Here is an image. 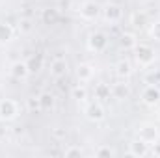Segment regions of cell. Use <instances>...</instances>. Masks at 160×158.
I'll list each match as a JSON object with an SVG mask.
<instances>
[{"label": "cell", "mask_w": 160, "mask_h": 158, "mask_svg": "<svg viewBox=\"0 0 160 158\" xmlns=\"http://www.w3.org/2000/svg\"><path fill=\"white\" fill-rule=\"evenodd\" d=\"M134 56H136V62L142 65V67H149L153 65L155 58H157V52L153 47L145 45V43H136L134 47Z\"/></svg>", "instance_id": "1"}, {"label": "cell", "mask_w": 160, "mask_h": 158, "mask_svg": "<svg viewBox=\"0 0 160 158\" xmlns=\"http://www.w3.org/2000/svg\"><path fill=\"white\" fill-rule=\"evenodd\" d=\"M138 138L142 140V141H145L149 147L153 145V143H157L160 141V130L158 126H155V125H142L140 128H138Z\"/></svg>", "instance_id": "2"}, {"label": "cell", "mask_w": 160, "mask_h": 158, "mask_svg": "<svg viewBox=\"0 0 160 158\" xmlns=\"http://www.w3.org/2000/svg\"><path fill=\"white\" fill-rule=\"evenodd\" d=\"M101 13H102V19L106 22H110V24H118V22H121V19H123L121 6L114 4V2H108L106 6H102L101 7Z\"/></svg>", "instance_id": "3"}, {"label": "cell", "mask_w": 160, "mask_h": 158, "mask_svg": "<svg viewBox=\"0 0 160 158\" xmlns=\"http://www.w3.org/2000/svg\"><path fill=\"white\" fill-rule=\"evenodd\" d=\"M108 47V36L104 32H91L88 36V48L91 52H102Z\"/></svg>", "instance_id": "4"}, {"label": "cell", "mask_w": 160, "mask_h": 158, "mask_svg": "<svg viewBox=\"0 0 160 158\" xmlns=\"http://www.w3.org/2000/svg\"><path fill=\"white\" fill-rule=\"evenodd\" d=\"M19 116V104L11 99H2L0 101V119L2 121H13Z\"/></svg>", "instance_id": "5"}, {"label": "cell", "mask_w": 160, "mask_h": 158, "mask_svg": "<svg viewBox=\"0 0 160 158\" xmlns=\"http://www.w3.org/2000/svg\"><path fill=\"white\" fill-rule=\"evenodd\" d=\"M101 15V6L95 0H86L80 6V17L84 21H95Z\"/></svg>", "instance_id": "6"}, {"label": "cell", "mask_w": 160, "mask_h": 158, "mask_svg": "<svg viewBox=\"0 0 160 158\" xmlns=\"http://www.w3.org/2000/svg\"><path fill=\"white\" fill-rule=\"evenodd\" d=\"M104 116H106V112H104V106L101 104V101H93V102H89L86 106V117L89 119V121L101 123L104 119Z\"/></svg>", "instance_id": "7"}, {"label": "cell", "mask_w": 160, "mask_h": 158, "mask_svg": "<svg viewBox=\"0 0 160 158\" xmlns=\"http://www.w3.org/2000/svg\"><path fill=\"white\" fill-rule=\"evenodd\" d=\"M142 101L147 106H155L160 102V89L157 87V84H147L142 91Z\"/></svg>", "instance_id": "8"}, {"label": "cell", "mask_w": 160, "mask_h": 158, "mask_svg": "<svg viewBox=\"0 0 160 158\" xmlns=\"http://www.w3.org/2000/svg\"><path fill=\"white\" fill-rule=\"evenodd\" d=\"M128 155L130 156H136V158H143L149 155V145L145 143V141H142L140 138H136V140H132L130 143H128Z\"/></svg>", "instance_id": "9"}, {"label": "cell", "mask_w": 160, "mask_h": 158, "mask_svg": "<svg viewBox=\"0 0 160 158\" xmlns=\"http://www.w3.org/2000/svg\"><path fill=\"white\" fill-rule=\"evenodd\" d=\"M67 69H69L67 62H65L63 58H56V60H52V63H50V77H52V78H63V77L67 75Z\"/></svg>", "instance_id": "10"}, {"label": "cell", "mask_w": 160, "mask_h": 158, "mask_svg": "<svg viewBox=\"0 0 160 158\" xmlns=\"http://www.w3.org/2000/svg\"><path fill=\"white\" fill-rule=\"evenodd\" d=\"M11 77L15 80H24L28 75H30V69H28V63L26 62H15L9 69Z\"/></svg>", "instance_id": "11"}, {"label": "cell", "mask_w": 160, "mask_h": 158, "mask_svg": "<svg viewBox=\"0 0 160 158\" xmlns=\"http://www.w3.org/2000/svg\"><path fill=\"white\" fill-rule=\"evenodd\" d=\"M58 19H60V11H58L56 7H45V9L41 11V21H43V24H56Z\"/></svg>", "instance_id": "12"}, {"label": "cell", "mask_w": 160, "mask_h": 158, "mask_svg": "<svg viewBox=\"0 0 160 158\" xmlns=\"http://www.w3.org/2000/svg\"><path fill=\"white\" fill-rule=\"evenodd\" d=\"M130 95V87H128V84H125V82H118V84H114L112 86V97L114 99H127Z\"/></svg>", "instance_id": "13"}, {"label": "cell", "mask_w": 160, "mask_h": 158, "mask_svg": "<svg viewBox=\"0 0 160 158\" xmlns=\"http://www.w3.org/2000/svg\"><path fill=\"white\" fill-rule=\"evenodd\" d=\"M110 97H112V87L108 84H97L95 86V101L104 102V101H110Z\"/></svg>", "instance_id": "14"}, {"label": "cell", "mask_w": 160, "mask_h": 158, "mask_svg": "<svg viewBox=\"0 0 160 158\" xmlns=\"http://www.w3.org/2000/svg\"><path fill=\"white\" fill-rule=\"evenodd\" d=\"M77 78L80 82H89V80L93 78V65H89V63H80L78 67H77Z\"/></svg>", "instance_id": "15"}, {"label": "cell", "mask_w": 160, "mask_h": 158, "mask_svg": "<svg viewBox=\"0 0 160 158\" xmlns=\"http://www.w3.org/2000/svg\"><path fill=\"white\" fill-rule=\"evenodd\" d=\"M116 75H118L119 78H128V77L132 75V65H130L128 60H119V62L116 63Z\"/></svg>", "instance_id": "16"}, {"label": "cell", "mask_w": 160, "mask_h": 158, "mask_svg": "<svg viewBox=\"0 0 160 158\" xmlns=\"http://www.w3.org/2000/svg\"><path fill=\"white\" fill-rule=\"evenodd\" d=\"M13 28L8 22H0V45H8L13 41Z\"/></svg>", "instance_id": "17"}, {"label": "cell", "mask_w": 160, "mask_h": 158, "mask_svg": "<svg viewBox=\"0 0 160 158\" xmlns=\"http://www.w3.org/2000/svg\"><path fill=\"white\" fill-rule=\"evenodd\" d=\"M39 102H41V110H43V112L54 110V95H52V93H41Z\"/></svg>", "instance_id": "18"}, {"label": "cell", "mask_w": 160, "mask_h": 158, "mask_svg": "<svg viewBox=\"0 0 160 158\" xmlns=\"http://www.w3.org/2000/svg\"><path fill=\"white\" fill-rule=\"evenodd\" d=\"M136 36L134 34H128V32H125L123 36H121V39H119V45H121V48H125V50H134V47H136Z\"/></svg>", "instance_id": "19"}, {"label": "cell", "mask_w": 160, "mask_h": 158, "mask_svg": "<svg viewBox=\"0 0 160 158\" xmlns=\"http://www.w3.org/2000/svg\"><path fill=\"white\" fill-rule=\"evenodd\" d=\"M93 156L95 158H110V156H116V151L108 145H99L95 151H93Z\"/></svg>", "instance_id": "20"}, {"label": "cell", "mask_w": 160, "mask_h": 158, "mask_svg": "<svg viewBox=\"0 0 160 158\" xmlns=\"http://www.w3.org/2000/svg\"><path fill=\"white\" fill-rule=\"evenodd\" d=\"M130 22L136 26V28H143L147 24V15L143 11H134L132 17H130Z\"/></svg>", "instance_id": "21"}, {"label": "cell", "mask_w": 160, "mask_h": 158, "mask_svg": "<svg viewBox=\"0 0 160 158\" xmlns=\"http://www.w3.org/2000/svg\"><path fill=\"white\" fill-rule=\"evenodd\" d=\"M26 63H28L30 73H38V71H41V67H43V56H41V54H36V56H32Z\"/></svg>", "instance_id": "22"}, {"label": "cell", "mask_w": 160, "mask_h": 158, "mask_svg": "<svg viewBox=\"0 0 160 158\" xmlns=\"http://www.w3.org/2000/svg\"><path fill=\"white\" fill-rule=\"evenodd\" d=\"M26 106H28V110H30L32 114H39V112H43V110H41L39 97H30V99L26 101Z\"/></svg>", "instance_id": "23"}, {"label": "cell", "mask_w": 160, "mask_h": 158, "mask_svg": "<svg viewBox=\"0 0 160 158\" xmlns=\"http://www.w3.org/2000/svg\"><path fill=\"white\" fill-rule=\"evenodd\" d=\"M73 99H77L80 102H84L86 99H88V91H86V87L84 86H77V87H73Z\"/></svg>", "instance_id": "24"}, {"label": "cell", "mask_w": 160, "mask_h": 158, "mask_svg": "<svg viewBox=\"0 0 160 158\" xmlns=\"http://www.w3.org/2000/svg\"><path fill=\"white\" fill-rule=\"evenodd\" d=\"M84 155V151L80 149V147H77V145H71V147H67L65 151H63V156L65 158H75V156H82Z\"/></svg>", "instance_id": "25"}, {"label": "cell", "mask_w": 160, "mask_h": 158, "mask_svg": "<svg viewBox=\"0 0 160 158\" xmlns=\"http://www.w3.org/2000/svg\"><path fill=\"white\" fill-rule=\"evenodd\" d=\"M149 34H151V37H153V39L160 41V21H158V22H155V24L151 26V30H149Z\"/></svg>", "instance_id": "26"}, {"label": "cell", "mask_w": 160, "mask_h": 158, "mask_svg": "<svg viewBox=\"0 0 160 158\" xmlns=\"http://www.w3.org/2000/svg\"><path fill=\"white\" fill-rule=\"evenodd\" d=\"M149 155H153L155 158H160V141L153 143V145L149 147Z\"/></svg>", "instance_id": "27"}, {"label": "cell", "mask_w": 160, "mask_h": 158, "mask_svg": "<svg viewBox=\"0 0 160 158\" xmlns=\"http://www.w3.org/2000/svg\"><path fill=\"white\" fill-rule=\"evenodd\" d=\"M19 30H22V32H30V30H32L30 21H28V19H22V21H21V24H19Z\"/></svg>", "instance_id": "28"}, {"label": "cell", "mask_w": 160, "mask_h": 158, "mask_svg": "<svg viewBox=\"0 0 160 158\" xmlns=\"http://www.w3.org/2000/svg\"><path fill=\"white\" fill-rule=\"evenodd\" d=\"M158 78H160V73H151V75L145 77V82H147V84H157Z\"/></svg>", "instance_id": "29"}, {"label": "cell", "mask_w": 160, "mask_h": 158, "mask_svg": "<svg viewBox=\"0 0 160 158\" xmlns=\"http://www.w3.org/2000/svg\"><path fill=\"white\" fill-rule=\"evenodd\" d=\"M52 134H54L56 138H65V130H62L60 126H58V128H54V130H52Z\"/></svg>", "instance_id": "30"}, {"label": "cell", "mask_w": 160, "mask_h": 158, "mask_svg": "<svg viewBox=\"0 0 160 158\" xmlns=\"http://www.w3.org/2000/svg\"><path fill=\"white\" fill-rule=\"evenodd\" d=\"M157 119L160 121V108H158V112H157Z\"/></svg>", "instance_id": "31"}]
</instances>
